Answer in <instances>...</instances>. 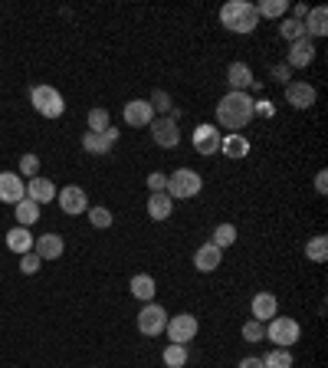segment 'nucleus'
<instances>
[{
	"instance_id": "f257e3e1",
	"label": "nucleus",
	"mask_w": 328,
	"mask_h": 368,
	"mask_svg": "<svg viewBox=\"0 0 328 368\" xmlns=\"http://www.w3.org/2000/svg\"><path fill=\"white\" fill-rule=\"evenodd\" d=\"M256 115V102L246 92H227V96L217 102V125L227 132H240L246 129Z\"/></svg>"
},
{
	"instance_id": "f03ea898",
	"label": "nucleus",
	"mask_w": 328,
	"mask_h": 368,
	"mask_svg": "<svg viewBox=\"0 0 328 368\" xmlns=\"http://www.w3.org/2000/svg\"><path fill=\"white\" fill-rule=\"evenodd\" d=\"M220 23H223L230 33H253L256 23H260L256 3H250V0H230V3L220 7Z\"/></svg>"
},
{
	"instance_id": "7ed1b4c3",
	"label": "nucleus",
	"mask_w": 328,
	"mask_h": 368,
	"mask_svg": "<svg viewBox=\"0 0 328 368\" xmlns=\"http://www.w3.org/2000/svg\"><path fill=\"white\" fill-rule=\"evenodd\" d=\"M200 187H204V178L194 171V168H177L174 174H167V197L171 201H191V197L200 194Z\"/></svg>"
},
{
	"instance_id": "20e7f679",
	"label": "nucleus",
	"mask_w": 328,
	"mask_h": 368,
	"mask_svg": "<svg viewBox=\"0 0 328 368\" xmlns=\"http://www.w3.org/2000/svg\"><path fill=\"white\" fill-rule=\"evenodd\" d=\"M30 102L43 119H59V115L66 112V99L56 86H33L30 89Z\"/></svg>"
},
{
	"instance_id": "39448f33",
	"label": "nucleus",
	"mask_w": 328,
	"mask_h": 368,
	"mask_svg": "<svg viewBox=\"0 0 328 368\" xmlns=\"http://www.w3.org/2000/svg\"><path fill=\"white\" fill-rule=\"evenodd\" d=\"M299 323H295L292 316H273L269 325H266V339L273 342L276 348H292L299 342Z\"/></svg>"
},
{
	"instance_id": "423d86ee",
	"label": "nucleus",
	"mask_w": 328,
	"mask_h": 368,
	"mask_svg": "<svg viewBox=\"0 0 328 368\" xmlns=\"http://www.w3.org/2000/svg\"><path fill=\"white\" fill-rule=\"evenodd\" d=\"M197 316L191 313H177V316H167V325H164V332H167V339L171 342H177V346H187L191 339L197 336Z\"/></svg>"
},
{
	"instance_id": "0eeeda50",
	"label": "nucleus",
	"mask_w": 328,
	"mask_h": 368,
	"mask_svg": "<svg viewBox=\"0 0 328 368\" xmlns=\"http://www.w3.org/2000/svg\"><path fill=\"white\" fill-rule=\"evenodd\" d=\"M164 325H167V309L158 303H144L142 313H138V332L142 336H161Z\"/></svg>"
},
{
	"instance_id": "6e6552de",
	"label": "nucleus",
	"mask_w": 328,
	"mask_h": 368,
	"mask_svg": "<svg viewBox=\"0 0 328 368\" xmlns=\"http://www.w3.org/2000/svg\"><path fill=\"white\" fill-rule=\"evenodd\" d=\"M148 129H151V139L158 148H177L181 145V129H177V119H171V115L154 119Z\"/></svg>"
},
{
	"instance_id": "1a4fd4ad",
	"label": "nucleus",
	"mask_w": 328,
	"mask_h": 368,
	"mask_svg": "<svg viewBox=\"0 0 328 368\" xmlns=\"http://www.w3.org/2000/svg\"><path fill=\"white\" fill-rule=\"evenodd\" d=\"M121 115H125V125H131V129H148L154 122V108L148 99H131V102H125Z\"/></svg>"
},
{
	"instance_id": "9d476101",
	"label": "nucleus",
	"mask_w": 328,
	"mask_h": 368,
	"mask_svg": "<svg viewBox=\"0 0 328 368\" xmlns=\"http://www.w3.org/2000/svg\"><path fill=\"white\" fill-rule=\"evenodd\" d=\"M56 201H59V211L69 217L76 214H86L89 211V197L82 187H76V184H69V187H63V191H56Z\"/></svg>"
},
{
	"instance_id": "9b49d317",
	"label": "nucleus",
	"mask_w": 328,
	"mask_h": 368,
	"mask_svg": "<svg viewBox=\"0 0 328 368\" xmlns=\"http://www.w3.org/2000/svg\"><path fill=\"white\" fill-rule=\"evenodd\" d=\"M115 141H119V132L109 125L105 132H86V135H82V148H86L89 155H98V158H102V155H109L112 148H115Z\"/></svg>"
},
{
	"instance_id": "f8f14e48",
	"label": "nucleus",
	"mask_w": 328,
	"mask_h": 368,
	"mask_svg": "<svg viewBox=\"0 0 328 368\" xmlns=\"http://www.w3.org/2000/svg\"><path fill=\"white\" fill-rule=\"evenodd\" d=\"M23 197H27V184L17 171H0V201L3 204H20Z\"/></svg>"
},
{
	"instance_id": "ddd939ff",
	"label": "nucleus",
	"mask_w": 328,
	"mask_h": 368,
	"mask_svg": "<svg viewBox=\"0 0 328 368\" xmlns=\"http://www.w3.org/2000/svg\"><path fill=\"white\" fill-rule=\"evenodd\" d=\"M220 139H223V135H220L217 125H207V122H204V125H197L194 129V148L204 155V158L220 152Z\"/></svg>"
},
{
	"instance_id": "4468645a",
	"label": "nucleus",
	"mask_w": 328,
	"mask_h": 368,
	"mask_svg": "<svg viewBox=\"0 0 328 368\" xmlns=\"http://www.w3.org/2000/svg\"><path fill=\"white\" fill-rule=\"evenodd\" d=\"M285 102L299 112H306V108L315 106V86H308V83H285Z\"/></svg>"
},
{
	"instance_id": "2eb2a0df",
	"label": "nucleus",
	"mask_w": 328,
	"mask_h": 368,
	"mask_svg": "<svg viewBox=\"0 0 328 368\" xmlns=\"http://www.w3.org/2000/svg\"><path fill=\"white\" fill-rule=\"evenodd\" d=\"M63 237L59 234H43V237H33V253L40 257V260H56V257H63Z\"/></svg>"
},
{
	"instance_id": "dca6fc26",
	"label": "nucleus",
	"mask_w": 328,
	"mask_h": 368,
	"mask_svg": "<svg viewBox=\"0 0 328 368\" xmlns=\"http://www.w3.org/2000/svg\"><path fill=\"white\" fill-rule=\"evenodd\" d=\"M27 197H30L33 204H50V201H53L56 197V184L50 181V178H40V174H36V178H30V181H27Z\"/></svg>"
},
{
	"instance_id": "f3484780",
	"label": "nucleus",
	"mask_w": 328,
	"mask_h": 368,
	"mask_svg": "<svg viewBox=\"0 0 328 368\" xmlns=\"http://www.w3.org/2000/svg\"><path fill=\"white\" fill-rule=\"evenodd\" d=\"M250 309H253V319H256V323H269L273 316H279V303H276L273 292H256Z\"/></svg>"
},
{
	"instance_id": "a211bd4d",
	"label": "nucleus",
	"mask_w": 328,
	"mask_h": 368,
	"mask_svg": "<svg viewBox=\"0 0 328 368\" xmlns=\"http://www.w3.org/2000/svg\"><path fill=\"white\" fill-rule=\"evenodd\" d=\"M256 79H253V69L246 63H230L227 66V86L230 92H246Z\"/></svg>"
},
{
	"instance_id": "6ab92c4d",
	"label": "nucleus",
	"mask_w": 328,
	"mask_h": 368,
	"mask_svg": "<svg viewBox=\"0 0 328 368\" xmlns=\"http://www.w3.org/2000/svg\"><path fill=\"white\" fill-rule=\"evenodd\" d=\"M220 152L227 155V158H233V162H240V158L250 155V139L240 135V132H230V135L220 139Z\"/></svg>"
},
{
	"instance_id": "aec40b11",
	"label": "nucleus",
	"mask_w": 328,
	"mask_h": 368,
	"mask_svg": "<svg viewBox=\"0 0 328 368\" xmlns=\"http://www.w3.org/2000/svg\"><path fill=\"white\" fill-rule=\"evenodd\" d=\"M312 59H315V43H312V40H308V36H302V40H295L292 46H289V69H302V66H308L312 63Z\"/></svg>"
},
{
	"instance_id": "412c9836",
	"label": "nucleus",
	"mask_w": 328,
	"mask_h": 368,
	"mask_svg": "<svg viewBox=\"0 0 328 368\" xmlns=\"http://www.w3.org/2000/svg\"><path fill=\"white\" fill-rule=\"evenodd\" d=\"M220 257H223V250H217L214 243H204V247H197L194 253V270L197 273H214L220 267Z\"/></svg>"
},
{
	"instance_id": "4be33fe9",
	"label": "nucleus",
	"mask_w": 328,
	"mask_h": 368,
	"mask_svg": "<svg viewBox=\"0 0 328 368\" xmlns=\"http://www.w3.org/2000/svg\"><path fill=\"white\" fill-rule=\"evenodd\" d=\"M131 296H138L142 303H154V292H158V286H154V276L151 273H135L128 283Z\"/></svg>"
},
{
	"instance_id": "5701e85b",
	"label": "nucleus",
	"mask_w": 328,
	"mask_h": 368,
	"mask_svg": "<svg viewBox=\"0 0 328 368\" xmlns=\"http://www.w3.org/2000/svg\"><path fill=\"white\" fill-rule=\"evenodd\" d=\"M174 214V201L167 197V191H158V194L148 197V217L151 220H167Z\"/></svg>"
},
{
	"instance_id": "b1692460",
	"label": "nucleus",
	"mask_w": 328,
	"mask_h": 368,
	"mask_svg": "<svg viewBox=\"0 0 328 368\" xmlns=\"http://www.w3.org/2000/svg\"><path fill=\"white\" fill-rule=\"evenodd\" d=\"M302 27H306L308 40H312V36H325V33H328V10H325V7H312L308 17L302 20Z\"/></svg>"
},
{
	"instance_id": "393cba45",
	"label": "nucleus",
	"mask_w": 328,
	"mask_h": 368,
	"mask_svg": "<svg viewBox=\"0 0 328 368\" xmlns=\"http://www.w3.org/2000/svg\"><path fill=\"white\" fill-rule=\"evenodd\" d=\"M7 247L13 250V253H30L33 250V234L27 227H13V230H7Z\"/></svg>"
},
{
	"instance_id": "a878e982",
	"label": "nucleus",
	"mask_w": 328,
	"mask_h": 368,
	"mask_svg": "<svg viewBox=\"0 0 328 368\" xmlns=\"http://www.w3.org/2000/svg\"><path fill=\"white\" fill-rule=\"evenodd\" d=\"M13 217H17V227H30V224L40 220V204H33L30 197H23L17 204V211H13Z\"/></svg>"
},
{
	"instance_id": "bb28decb",
	"label": "nucleus",
	"mask_w": 328,
	"mask_h": 368,
	"mask_svg": "<svg viewBox=\"0 0 328 368\" xmlns=\"http://www.w3.org/2000/svg\"><path fill=\"white\" fill-rule=\"evenodd\" d=\"M161 358H164V368H184L187 365V346L171 342V346H164Z\"/></svg>"
},
{
	"instance_id": "cd10ccee",
	"label": "nucleus",
	"mask_w": 328,
	"mask_h": 368,
	"mask_svg": "<svg viewBox=\"0 0 328 368\" xmlns=\"http://www.w3.org/2000/svg\"><path fill=\"white\" fill-rule=\"evenodd\" d=\"M306 257L312 263H325L328 260V237L325 234H318V237H312L306 243Z\"/></svg>"
},
{
	"instance_id": "c85d7f7f",
	"label": "nucleus",
	"mask_w": 328,
	"mask_h": 368,
	"mask_svg": "<svg viewBox=\"0 0 328 368\" xmlns=\"http://www.w3.org/2000/svg\"><path fill=\"white\" fill-rule=\"evenodd\" d=\"M256 13L266 17V20H279V17L289 13V0H262L260 7H256Z\"/></svg>"
},
{
	"instance_id": "c756f323",
	"label": "nucleus",
	"mask_w": 328,
	"mask_h": 368,
	"mask_svg": "<svg viewBox=\"0 0 328 368\" xmlns=\"http://www.w3.org/2000/svg\"><path fill=\"white\" fill-rule=\"evenodd\" d=\"M217 250H227V247H233L237 243V227L233 224H217L214 227V240H210Z\"/></svg>"
},
{
	"instance_id": "7c9ffc66",
	"label": "nucleus",
	"mask_w": 328,
	"mask_h": 368,
	"mask_svg": "<svg viewBox=\"0 0 328 368\" xmlns=\"http://www.w3.org/2000/svg\"><path fill=\"white\" fill-rule=\"evenodd\" d=\"M262 368H292V352L289 348H273L269 355H260Z\"/></svg>"
},
{
	"instance_id": "2f4dec72",
	"label": "nucleus",
	"mask_w": 328,
	"mask_h": 368,
	"mask_svg": "<svg viewBox=\"0 0 328 368\" xmlns=\"http://www.w3.org/2000/svg\"><path fill=\"white\" fill-rule=\"evenodd\" d=\"M279 36L289 40V43H295V40L306 36V27H302L299 20H292V17H283V23H279Z\"/></svg>"
},
{
	"instance_id": "473e14b6",
	"label": "nucleus",
	"mask_w": 328,
	"mask_h": 368,
	"mask_svg": "<svg viewBox=\"0 0 328 368\" xmlns=\"http://www.w3.org/2000/svg\"><path fill=\"white\" fill-rule=\"evenodd\" d=\"M86 214H89V224H92L96 230L112 227V211H109V207H102V204H98V207H89Z\"/></svg>"
},
{
	"instance_id": "72a5a7b5",
	"label": "nucleus",
	"mask_w": 328,
	"mask_h": 368,
	"mask_svg": "<svg viewBox=\"0 0 328 368\" xmlns=\"http://www.w3.org/2000/svg\"><path fill=\"white\" fill-rule=\"evenodd\" d=\"M148 102H151V108H154V112H167V115L174 112V102H171V96H167L164 89H154Z\"/></svg>"
},
{
	"instance_id": "f704fd0d",
	"label": "nucleus",
	"mask_w": 328,
	"mask_h": 368,
	"mask_svg": "<svg viewBox=\"0 0 328 368\" xmlns=\"http://www.w3.org/2000/svg\"><path fill=\"white\" fill-rule=\"evenodd\" d=\"M109 129V112L105 108H89V132H105Z\"/></svg>"
},
{
	"instance_id": "c9c22d12",
	"label": "nucleus",
	"mask_w": 328,
	"mask_h": 368,
	"mask_svg": "<svg viewBox=\"0 0 328 368\" xmlns=\"http://www.w3.org/2000/svg\"><path fill=\"white\" fill-rule=\"evenodd\" d=\"M262 339H266V329H262V323L250 319V323L243 325V342H262Z\"/></svg>"
},
{
	"instance_id": "e433bc0d",
	"label": "nucleus",
	"mask_w": 328,
	"mask_h": 368,
	"mask_svg": "<svg viewBox=\"0 0 328 368\" xmlns=\"http://www.w3.org/2000/svg\"><path fill=\"white\" fill-rule=\"evenodd\" d=\"M40 171V158L36 155H23L20 158V178H36Z\"/></svg>"
},
{
	"instance_id": "4c0bfd02",
	"label": "nucleus",
	"mask_w": 328,
	"mask_h": 368,
	"mask_svg": "<svg viewBox=\"0 0 328 368\" xmlns=\"http://www.w3.org/2000/svg\"><path fill=\"white\" fill-rule=\"evenodd\" d=\"M40 263H43V260H40V257L30 250V253H23V257H20V273H23V276H33V273L40 270Z\"/></svg>"
},
{
	"instance_id": "58836bf2",
	"label": "nucleus",
	"mask_w": 328,
	"mask_h": 368,
	"mask_svg": "<svg viewBox=\"0 0 328 368\" xmlns=\"http://www.w3.org/2000/svg\"><path fill=\"white\" fill-rule=\"evenodd\" d=\"M164 187H167V174H161V171H151V174H148V191H151V194L164 191Z\"/></svg>"
},
{
	"instance_id": "ea45409f",
	"label": "nucleus",
	"mask_w": 328,
	"mask_h": 368,
	"mask_svg": "<svg viewBox=\"0 0 328 368\" xmlns=\"http://www.w3.org/2000/svg\"><path fill=\"white\" fill-rule=\"evenodd\" d=\"M237 368H262V358H260V355H246Z\"/></svg>"
},
{
	"instance_id": "a19ab883",
	"label": "nucleus",
	"mask_w": 328,
	"mask_h": 368,
	"mask_svg": "<svg viewBox=\"0 0 328 368\" xmlns=\"http://www.w3.org/2000/svg\"><path fill=\"white\" fill-rule=\"evenodd\" d=\"M315 191H318V194H325V191H328V174L325 171L315 174Z\"/></svg>"
},
{
	"instance_id": "79ce46f5",
	"label": "nucleus",
	"mask_w": 328,
	"mask_h": 368,
	"mask_svg": "<svg viewBox=\"0 0 328 368\" xmlns=\"http://www.w3.org/2000/svg\"><path fill=\"white\" fill-rule=\"evenodd\" d=\"M292 13H295L292 20H299V23H302V20L308 17V7H306V3H299V7H292Z\"/></svg>"
},
{
	"instance_id": "37998d69",
	"label": "nucleus",
	"mask_w": 328,
	"mask_h": 368,
	"mask_svg": "<svg viewBox=\"0 0 328 368\" xmlns=\"http://www.w3.org/2000/svg\"><path fill=\"white\" fill-rule=\"evenodd\" d=\"M273 76H276V79H289V66H276Z\"/></svg>"
}]
</instances>
